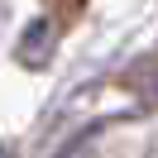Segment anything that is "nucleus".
I'll return each mask as SVG.
<instances>
[{
  "instance_id": "f257e3e1",
  "label": "nucleus",
  "mask_w": 158,
  "mask_h": 158,
  "mask_svg": "<svg viewBox=\"0 0 158 158\" xmlns=\"http://www.w3.org/2000/svg\"><path fill=\"white\" fill-rule=\"evenodd\" d=\"M0 158H10V153H5V148H0Z\"/></svg>"
}]
</instances>
